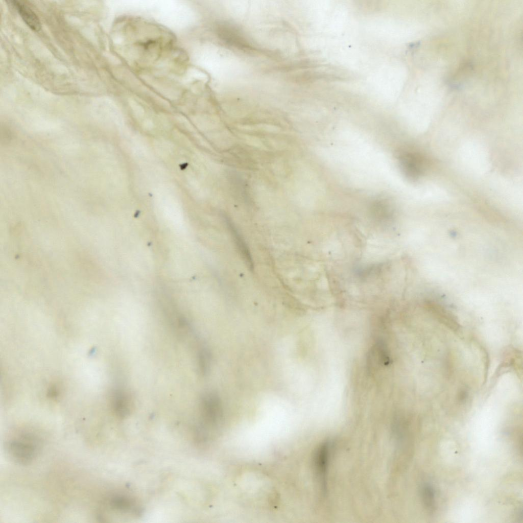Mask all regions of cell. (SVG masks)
<instances>
[{
	"instance_id": "13",
	"label": "cell",
	"mask_w": 523,
	"mask_h": 523,
	"mask_svg": "<svg viewBox=\"0 0 523 523\" xmlns=\"http://www.w3.org/2000/svg\"><path fill=\"white\" fill-rule=\"evenodd\" d=\"M49 394L50 396L52 397H56L57 396V394H58V391L57 388L55 387H52L51 389L49 390Z\"/></svg>"
},
{
	"instance_id": "14",
	"label": "cell",
	"mask_w": 523,
	"mask_h": 523,
	"mask_svg": "<svg viewBox=\"0 0 523 523\" xmlns=\"http://www.w3.org/2000/svg\"><path fill=\"white\" fill-rule=\"evenodd\" d=\"M522 518V510L521 509L519 511H518V513H517V519H518V520H521Z\"/></svg>"
},
{
	"instance_id": "5",
	"label": "cell",
	"mask_w": 523,
	"mask_h": 523,
	"mask_svg": "<svg viewBox=\"0 0 523 523\" xmlns=\"http://www.w3.org/2000/svg\"><path fill=\"white\" fill-rule=\"evenodd\" d=\"M330 450V443L325 442L319 447L315 457L316 467L323 490H325L326 487V479Z\"/></svg>"
},
{
	"instance_id": "2",
	"label": "cell",
	"mask_w": 523,
	"mask_h": 523,
	"mask_svg": "<svg viewBox=\"0 0 523 523\" xmlns=\"http://www.w3.org/2000/svg\"><path fill=\"white\" fill-rule=\"evenodd\" d=\"M39 445V441L36 437L25 434L9 442L8 453L15 462L27 464L36 457Z\"/></svg>"
},
{
	"instance_id": "4",
	"label": "cell",
	"mask_w": 523,
	"mask_h": 523,
	"mask_svg": "<svg viewBox=\"0 0 523 523\" xmlns=\"http://www.w3.org/2000/svg\"><path fill=\"white\" fill-rule=\"evenodd\" d=\"M109 505L112 509L120 513L138 515L141 509L136 501L128 495L116 494L109 500Z\"/></svg>"
},
{
	"instance_id": "8",
	"label": "cell",
	"mask_w": 523,
	"mask_h": 523,
	"mask_svg": "<svg viewBox=\"0 0 523 523\" xmlns=\"http://www.w3.org/2000/svg\"><path fill=\"white\" fill-rule=\"evenodd\" d=\"M9 2L17 10L25 22L32 30L36 32L40 30L41 23L39 19L28 6L18 1H11Z\"/></svg>"
},
{
	"instance_id": "7",
	"label": "cell",
	"mask_w": 523,
	"mask_h": 523,
	"mask_svg": "<svg viewBox=\"0 0 523 523\" xmlns=\"http://www.w3.org/2000/svg\"><path fill=\"white\" fill-rule=\"evenodd\" d=\"M220 37L229 45L238 48H248L246 40L236 28L228 25H224L219 28Z\"/></svg>"
},
{
	"instance_id": "11",
	"label": "cell",
	"mask_w": 523,
	"mask_h": 523,
	"mask_svg": "<svg viewBox=\"0 0 523 523\" xmlns=\"http://www.w3.org/2000/svg\"><path fill=\"white\" fill-rule=\"evenodd\" d=\"M198 362L199 370L203 375L206 374L209 370L211 357L208 350L205 348H201L198 354Z\"/></svg>"
},
{
	"instance_id": "10",
	"label": "cell",
	"mask_w": 523,
	"mask_h": 523,
	"mask_svg": "<svg viewBox=\"0 0 523 523\" xmlns=\"http://www.w3.org/2000/svg\"><path fill=\"white\" fill-rule=\"evenodd\" d=\"M430 307L438 320L442 323L453 330H457L459 329V324L452 315L439 307L431 305Z\"/></svg>"
},
{
	"instance_id": "1",
	"label": "cell",
	"mask_w": 523,
	"mask_h": 523,
	"mask_svg": "<svg viewBox=\"0 0 523 523\" xmlns=\"http://www.w3.org/2000/svg\"><path fill=\"white\" fill-rule=\"evenodd\" d=\"M200 412L202 422L195 432V438L199 442L205 439L206 427L216 424L221 417V403L218 396L212 393L205 394L201 399Z\"/></svg>"
},
{
	"instance_id": "6",
	"label": "cell",
	"mask_w": 523,
	"mask_h": 523,
	"mask_svg": "<svg viewBox=\"0 0 523 523\" xmlns=\"http://www.w3.org/2000/svg\"><path fill=\"white\" fill-rule=\"evenodd\" d=\"M111 406L115 414L120 418L128 417L131 411V400L128 394L121 390H116L113 392Z\"/></svg>"
},
{
	"instance_id": "12",
	"label": "cell",
	"mask_w": 523,
	"mask_h": 523,
	"mask_svg": "<svg viewBox=\"0 0 523 523\" xmlns=\"http://www.w3.org/2000/svg\"><path fill=\"white\" fill-rule=\"evenodd\" d=\"M1 142L8 144L13 138V133L10 128L6 125L1 127Z\"/></svg>"
},
{
	"instance_id": "3",
	"label": "cell",
	"mask_w": 523,
	"mask_h": 523,
	"mask_svg": "<svg viewBox=\"0 0 523 523\" xmlns=\"http://www.w3.org/2000/svg\"><path fill=\"white\" fill-rule=\"evenodd\" d=\"M398 162L402 173L409 180H417L423 173V159L416 153L403 152L398 157Z\"/></svg>"
},
{
	"instance_id": "9",
	"label": "cell",
	"mask_w": 523,
	"mask_h": 523,
	"mask_svg": "<svg viewBox=\"0 0 523 523\" xmlns=\"http://www.w3.org/2000/svg\"><path fill=\"white\" fill-rule=\"evenodd\" d=\"M421 496L425 509L430 513H433L436 507L435 491L433 487L427 483L421 487Z\"/></svg>"
}]
</instances>
